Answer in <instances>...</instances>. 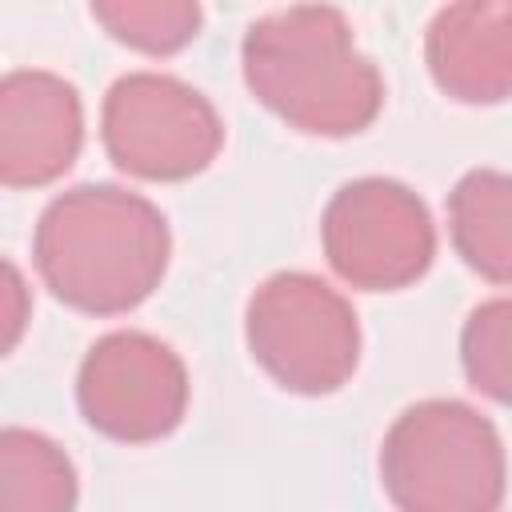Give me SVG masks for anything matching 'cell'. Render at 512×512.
Wrapping results in <instances>:
<instances>
[{
  "label": "cell",
  "instance_id": "obj_12",
  "mask_svg": "<svg viewBox=\"0 0 512 512\" xmlns=\"http://www.w3.org/2000/svg\"><path fill=\"white\" fill-rule=\"evenodd\" d=\"M92 20L136 52L172 56L196 40L204 12L196 0H96Z\"/></svg>",
  "mask_w": 512,
  "mask_h": 512
},
{
  "label": "cell",
  "instance_id": "obj_1",
  "mask_svg": "<svg viewBox=\"0 0 512 512\" xmlns=\"http://www.w3.org/2000/svg\"><path fill=\"white\" fill-rule=\"evenodd\" d=\"M164 212L120 184H76L36 220L32 260L40 280L76 312L120 316L140 308L168 272Z\"/></svg>",
  "mask_w": 512,
  "mask_h": 512
},
{
  "label": "cell",
  "instance_id": "obj_8",
  "mask_svg": "<svg viewBox=\"0 0 512 512\" xmlns=\"http://www.w3.org/2000/svg\"><path fill=\"white\" fill-rule=\"evenodd\" d=\"M84 148L80 92L44 68H16L0 80V180L44 188L60 180Z\"/></svg>",
  "mask_w": 512,
  "mask_h": 512
},
{
  "label": "cell",
  "instance_id": "obj_10",
  "mask_svg": "<svg viewBox=\"0 0 512 512\" xmlns=\"http://www.w3.org/2000/svg\"><path fill=\"white\" fill-rule=\"evenodd\" d=\"M456 256L492 284H512V172L476 168L448 192Z\"/></svg>",
  "mask_w": 512,
  "mask_h": 512
},
{
  "label": "cell",
  "instance_id": "obj_9",
  "mask_svg": "<svg viewBox=\"0 0 512 512\" xmlns=\"http://www.w3.org/2000/svg\"><path fill=\"white\" fill-rule=\"evenodd\" d=\"M424 60L436 88L460 104L512 96V0H460L432 16Z\"/></svg>",
  "mask_w": 512,
  "mask_h": 512
},
{
  "label": "cell",
  "instance_id": "obj_4",
  "mask_svg": "<svg viewBox=\"0 0 512 512\" xmlns=\"http://www.w3.org/2000/svg\"><path fill=\"white\" fill-rule=\"evenodd\" d=\"M252 360L296 396L340 392L360 364V320L352 304L312 272L268 276L244 312Z\"/></svg>",
  "mask_w": 512,
  "mask_h": 512
},
{
  "label": "cell",
  "instance_id": "obj_11",
  "mask_svg": "<svg viewBox=\"0 0 512 512\" xmlns=\"http://www.w3.org/2000/svg\"><path fill=\"white\" fill-rule=\"evenodd\" d=\"M76 468L32 428L0 432V512H76Z\"/></svg>",
  "mask_w": 512,
  "mask_h": 512
},
{
  "label": "cell",
  "instance_id": "obj_13",
  "mask_svg": "<svg viewBox=\"0 0 512 512\" xmlns=\"http://www.w3.org/2000/svg\"><path fill=\"white\" fill-rule=\"evenodd\" d=\"M460 364L476 392L512 408V296L472 308L460 332Z\"/></svg>",
  "mask_w": 512,
  "mask_h": 512
},
{
  "label": "cell",
  "instance_id": "obj_7",
  "mask_svg": "<svg viewBox=\"0 0 512 512\" xmlns=\"http://www.w3.org/2000/svg\"><path fill=\"white\" fill-rule=\"evenodd\" d=\"M76 400L100 436L152 444L176 432L188 412V368L164 340L120 328L88 348L76 372Z\"/></svg>",
  "mask_w": 512,
  "mask_h": 512
},
{
  "label": "cell",
  "instance_id": "obj_6",
  "mask_svg": "<svg viewBox=\"0 0 512 512\" xmlns=\"http://www.w3.org/2000/svg\"><path fill=\"white\" fill-rule=\"evenodd\" d=\"M320 244L332 272L364 292L416 284L436 260L428 204L400 180L360 176L332 192L320 216Z\"/></svg>",
  "mask_w": 512,
  "mask_h": 512
},
{
  "label": "cell",
  "instance_id": "obj_2",
  "mask_svg": "<svg viewBox=\"0 0 512 512\" xmlns=\"http://www.w3.org/2000/svg\"><path fill=\"white\" fill-rule=\"evenodd\" d=\"M248 92L304 136H356L384 108V76L356 48L340 8L296 4L248 24L240 44Z\"/></svg>",
  "mask_w": 512,
  "mask_h": 512
},
{
  "label": "cell",
  "instance_id": "obj_14",
  "mask_svg": "<svg viewBox=\"0 0 512 512\" xmlns=\"http://www.w3.org/2000/svg\"><path fill=\"white\" fill-rule=\"evenodd\" d=\"M20 328H24V280L16 264H4V348L16 344Z\"/></svg>",
  "mask_w": 512,
  "mask_h": 512
},
{
  "label": "cell",
  "instance_id": "obj_3",
  "mask_svg": "<svg viewBox=\"0 0 512 512\" xmlns=\"http://www.w3.org/2000/svg\"><path fill=\"white\" fill-rule=\"evenodd\" d=\"M380 480L396 512H500L504 440L464 400H420L384 432Z\"/></svg>",
  "mask_w": 512,
  "mask_h": 512
},
{
  "label": "cell",
  "instance_id": "obj_5",
  "mask_svg": "<svg viewBox=\"0 0 512 512\" xmlns=\"http://www.w3.org/2000/svg\"><path fill=\"white\" fill-rule=\"evenodd\" d=\"M100 136L120 172L140 180H188L220 156L224 124L212 100L192 84L164 72H128L104 96Z\"/></svg>",
  "mask_w": 512,
  "mask_h": 512
}]
</instances>
